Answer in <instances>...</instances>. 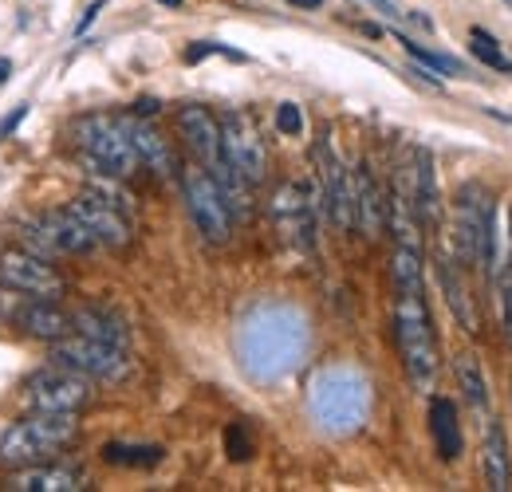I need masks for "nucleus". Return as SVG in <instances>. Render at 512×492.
<instances>
[{
    "label": "nucleus",
    "instance_id": "nucleus-1",
    "mask_svg": "<svg viewBox=\"0 0 512 492\" xmlns=\"http://www.w3.org/2000/svg\"><path fill=\"white\" fill-rule=\"evenodd\" d=\"M312 343L304 311L280 300H264L245 311L237 327V363L253 382H280L304 363Z\"/></svg>",
    "mask_w": 512,
    "mask_h": 492
},
{
    "label": "nucleus",
    "instance_id": "nucleus-2",
    "mask_svg": "<svg viewBox=\"0 0 512 492\" xmlns=\"http://www.w3.org/2000/svg\"><path fill=\"white\" fill-rule=\"evenodd\" d=\"M308 410L327 433L363 430L371 414V382L355 367H323L308 386Z\"/></svg>",
    "mask_w": 512,
    "mask_h": 492
},
{
    "label": "nucleus",
    "instance_id": "nucleus-3",
    "mask_svg": "<svg viewBox=\"0 0 512 492\" xmlns=\"http://www.w3.org/2000/svg\"><path fill=\"white\" fill-rule=\"evenodd\" d=\"M394 335H398V351H402V367L410 374L414 390L430 394L438 382V335H434V319L426 308L422 288H406L394 292Z\"/></svg>",
    "mask_w": 512,
    "mask_h": 492
},
{
    "label": "nucleus",
    "instance_id": "nucleus-4",
    "mask_svg": "<svg viewBox=\"0 0 512 492\" xmlns=\"http://www.w3.org/2000/svg\"><path fill=\"white\" fill-rule=\"evenodd\" d=\"M453 248L465 268H481L489 280L497 276V209L481 185H461L453 201Z\"/></svg>",
    "mask_w": 512,
    "mask_h": 492
},
{
    "label": "nucleus",
    "instance_id": "nucleus-5",
    "mask_svg": "<svg viewBox=\"0 0 512 492\" xmlns=\"http://www.w3.org/2000/svg\"><path fill=\"white\" fill-rule=\"evenodd\" d=\"M71 138H75V150H79V158L87 162V170L95 178L123 182V178H130L138 170V154L130 146L119 115L91 111V115H83L79 123L71 126Z\"/></svg>",
    "mask_w": 512,
    "mask_h": 492
},
{
    "label": "nucleus",
    "instance_id": "nucleus-6",
    "mask_svg": "<svg viewBox=\"0 0 512 492\" xmlns=\"http://www.w3.org/2000/svg\"><path fill=\"white\" fill-rule=\"evenodd\" d=\"M79 437L75 414H52V410H36L32 418L12 422L0 437V465L8 469H24L36 461H48L52 453L67 449Z\"/></svg>",
    "mask_w": 512,
    "mask_h": 492
},
{
    "label": "nucleus",
    "instance_id": "nucleus-7",
    "mask_svg": "<svg viewBox=\"0 0 512 492\" xmlns=\"http://www.w3.org/2000/svg\"><path fill=\"white\" fill-rule=\"evenodd\" d=\"M67 209L91 229V237L107 248H127L130 245V201L123 193H115L111 178H99L87 189H79Z\"/></svg>",
    "mask_w": 512,
    "mask_h": 492
},
{
    "label": "nucleus",
    "instance_id": "nucleus-8",
    "mask_svg": "<svg viewBox=\"0 0 512 492\" xmlns=\"http://www.w3.org/2000/svg\"><path fill=\"white\" fill-rule=\"evenodd\" d=\"M182 193H186V209H190L197 233L209 245H225L233 237V209H229L221 185L213 182V174L205 166L182 170Z\"/></svg>",
    "mask_w": 512,
    "mask_h": 492
},
{
    "label": "nucleus",
    "instance_id": "nucleus-9",
    "mask_svg": "<svg viewBox=\"0 0 512 492\" xmlns=\"http://www.w3.org/2000/svg\"><path fill=\"white\" fill-rule=\"evenodd\" d=\"M52 363H60L67 370H79L83 378H95V382H123L130 370V351L71 331V335L52 343Z\"/></svg>",
    "mask_w": 512,
    "mask_h": 492
},
{
    "label": "nucleus",
    "instance_id": "nucleus-10",
    "mask_svg": "<svg viewBox=\"0 0 512 492\" xmlns=\"http://www.w3.org/2000/svg\"><path fill=\"white\" fill-rule=\"evenodd\" d=\"M272 221L280 241L296 252H316V189L308 182H284L272 193Z\"/></svg>",
    "mask_w": 512,
    "mask_h": 492
},
{
    "label": "nucleus",
    "instance_id": "nucleus-11",
    "mask_svg": "<svg viewBox=\"0 0 512 492\" xmlns=\"http://www.w3.org/2000/svg\"><path fill=\"white\" fill-rule=\"evenodd\" d=\"M24 394H28L32 410H52V414H79L95 398L91 378H83L79 370L60 367V363H48L36 374H28Z\"/></svg>",
    "mask_w": 512,
    "mask_h": 492
},
{
    "label": "nucleus",
    "instance_id": "nucleus-12",
    "mask_svg": "<svg viewBox=\"0 0 512 492\" xmlns=\"http://www.w3.org/2000/svg\"><path fill=\"white\" fill-rule=\"evenodd\" d=\"M0 315L32 335V339H44V343H56L75 331L71 315L60 308V300H44V296H24V292H12V288H0Z\"/></svg>",
    "mask_w": 512,
    "mask_h": 492
},
{
    "label": "nucleus",
    "instance_id": "nucleus-13",
    "mask_svg": "<svg viewBox=\"0 0 512 492\" xmlns=\"http://www.w3.org/2000/svg\"><path fill=\"white\" fill-rule=\"evenodd\" d=\"M312 162L320 170V189H323V209H327V221L339 229V233H351L355 229V205H351V170L343 166V158L335 154V142L331 134H320L316 146H312Z\"/></svg>",
    "mask_w": 512,
    "mask_h": 492
},
{
    "label": "nucleus",
    "instance_id": "nucleus-14",
    "mask_svg": "<svg viewBox=\"0 0 512 492\" xmlns=\"http://www.w3.org/2000/svg\"><path fill=\"white\" fill-rule=\"evenodd\" d=\"M217 123H221V154H225V162L249 185L264 182L268 150H264V138H260L253 119L245 111H225Z\"/></svg>",
    "mask_w": 512,
    "mask_h": 492
},
{
    "label": "nucleus",
    "instance_id": "nucleus-15",
    "mask_svg": "<svg viewBox=\"0 0 512 492\" xmlns=\"http://www.w3.org/2000/svg\"><path fill=\"white\" fill-rule=\"evenodd\" d=\"M0 288L24 292V296L60 300L67 292V280L48 256H36L28 248H12V252L0 256Z\"/></svg>",
    "mask_w": 512,
    "mask_h": 492
},
{
    "label": "nucleus",
    "instance_id": "nucleus-16",
    "mask_svg": "<svg viewBox=\"0 0 512 492\" xmlns=\"http://www.w3.org/2000/svg\"><path fill=\"white\" fill-rule=\"evenodd\" d=\"M119 123L127 130L134 154H138V166L154 170L158 178H174V174H178V158H174L170 142L162 138V130H154L142 115H119Z\"/></svg>",
    "mask_w": 512,
    "mask_h": 492
},
{
    "label": "nucleus",
    "instance_id": "nucleus-17",
    "mask_svg": "<svg viewBox=\"0 0 512 492\" xmlns=\"http://www.w3.org/2000/svg\"><path fill=\"white\" fill-rule=\"evenodd\" d=\"M174 123H178L186 146L197 154V162L205 170H213L217 162H225V154H221V123H217L213 111H205V107H182Z\"/></svg>",
    "mask_w": 512,
    "mask_h": 492
},
{
    "label": "nucleus",
    "instance_id": "nucleus-18",
    "mask_svg": "<svg viewBox=\"0 0 512 492\" xmlns=\"http://www.w3.org/2000/svg\"><path fill=\"white\" fill-rule=\"evenodd\" d=\"M351 205H355V229L363 237H379L386 229V197L367 162L351 170Z\"/></svg>",
    "mask_w": 512,
    "mask_h": 492
},
{
    "label": "nucleus",
    "instance_id": "nucleus-19",
    "mask_svg": "<svg viewBox=\"0 0 512 492\" xmlns=\"http://www.w3.org/2000/svg\"><path fill=\"white\" fill-rule=\"evenodd\" d=\"M410 201H414V217L422 229H438V213H442V197H438V170H434V154L426 146H414V166H410Z\"/></svg>",
    "mask_w": 512,
    "mask_h": 492
},
{
    "label": "nucleus",
    "instance_id": "nucleus-20",
    "mask_svg": "<svg viewBox=\"0 0 512 492\" xmlns=\"http://www.w3.org/2000/svg\"><path fill=\"white\" fill-rule=\"evenodd\" d=\"M36 221L44 225V237H48V245L56 256H87V252H95L99 241L91 237V229L71 213V209H48V213H36Z\"/></svg>",
    "mask_w": 512,
    "mask_h": 492
},
{
    "label": "nucleus",
    "instance_id": "nucleus-21",
    "mask_svg": "<svg viewBox=\"0 0 512 492\" xmlns=\"http://www.w3.org/2000/svg\"><path fill=\"white\" fill-rule=\"evenodd\" d=\"M8 489L16 492H75L83 489V469L79 465H24L8 477Z\"/></svg>",
    "mask_w": 512,
    "mask_h": 492
},
{
    "label": "nucleus",
    "instance_id": "nucleus-22",
    "mask_svg": "<svg viewBox=\"0 0 512 492\" xmlns=\"http://www.w3.org/2000/svg\"><path fill=\"white\" fill-rule=\"evenodd\" d=\"M481 469H485V485L493 492H505L512 485V465H509V437L501 422L485 426V441H481Z\"/></svg>",
    "mask_w": 512,
    "mask_h": 492
},
{
    "label": "nucleus",
    "instance_id": "nucleus-23",
    "mask_svg": "<svg viewBox=\"0 0 512 492\" xmlns=\"http://www.w3.org/2000/svg\"><path fill=\"white\" fill-rule=\"evenodd\" d=\"M430 437H434V449L442 461H457L461 449H465V437H461V422H457V406L449 398H434L430 402Z\"/></svg>",
    "mask_w": 512,
    "mask_h": 492
},
{
    "label": "nucleus",
    "instance_id": "nucleus-24",
    "mask_svg": "<svg viewBox=\"0 0 512 492\" xmlns=\"http://www.w3.org/2000/svg\"><path fill=\"white\" fill-rule=\"evenodd\" d=\"M75 331L87 335V339H99V343H111V347H127L130 351V331L127 323L115 315L111 308H79L71 315Z\"/></svg>",
    "mask_w": 512,
    "mask_h": 492
},
{
    "label": "nucleus",
    "instance_id": "nucleus-25",
    "mask_svg": "<svg viewBox=\"0 0 512 492\" xmlns=\"http://www.w3.org/2000/svg\"><path fill=\"white\" fill-rule=\"evenodd\" d=\"M438 284H442V292H446V304H449V311H453V319L473 335V331H477V308H473L469 288H465V280H461V272H457V264H453L449 256H438Z\"/></svg>",
    "mask_w": 512,
    "mask_h": 492
},
{
    "label": "nucleus",
    "instance_id": "nucleus-26",
    "mask_svg": "<svg viewBox=\"0 0 512 492\" xmlns=\"http://www.w3.org/2000/svg\"><path fill=\"white\" fill-rule=\"evenodd\" d=\"M453 374H457V386H461L465 402H469L477 414H485V410H489V382H485L481 359H477L473 351H461V355L453 359Z\"/></svg>",
    "mask_w": 512,
    "mask_h": 492
},
{
    "label": "nucleus",
    "instance_id": "nucleus-27",
    "mask_svg": "<svg viewBox=\"0 0 512 492\" xmlns=\"http://www.w3.org/2000/svg\"><path fill=\"white\" fill-rule=\"evenodd\" d=\"M166 457L162 445H123V441H107L103 445V461L107 465H123V469H154Z\"/></svg>",
    "mask_w": 512,
    "mask_h": 492
},
{
    "label": "nucleus",
    "instance_id": "nucleus-28",
    "mask_svg": "<svg viewBox=\"0 0 512 492\" xmlns=\"http://www.w3.org/2000/svg\"><path fill=\"white\" fill-rule=\"evenodd\" d=\"M469 52L485 63V67H493V71H512L509 56L501 52V44H497L485 28H473V32H469Z\"/></svg>",
    "mask_w": 512,
    "mask_h": 492
},
{
    "label": "nucleus",
    "instance_id": "nucleus-29",
    "mask_svg": "<svg viewBox=\"0 0 512 492\" xmlns=\"http://www.w3.org/2000/svg\"><path fill=\"white\" fill-rule=\"evenodd\" d=\"M402 48H406L414 60L422 63V67H430L434 75H457V71H461V63H457V60H449V56H442V52H430V48H422V44L406 40V36H402Z\"/></svg>",
    "mask_w": 512,
    "mask_h": 492
},
{
    "label": "nucleus",
    "instance_id": "nucleus-30",
    "mask_svg": "<svg viewBox=\"0 0 512 492\" xmlns=\"http://www.w3.org/2000/svg\"><path fill=\"white\" fill-rule=\"evenodd\" d=\"M225 453H229L233 461H249V457H253V437H249V426H245V422H233V426L225 430Z\"/></svg>",
    "mask_w": 512,
    "mask_h": 492
},
{
    "label": "nucleus",
    "instance_id": "nucleus-31",
    "mask_svg": "<svg viewBox=\"0 0 512 492\" xmlns=\"http://www.w3.org/2000/svg\"><path fill=\"white\" fill-rule=\"evenodd\" d=\"M493 284H497V292H501V323H505V335H509V343H512V264L509 260L501 264V276H493Z\"/></svg>",
    "mask_w": 512,
    "mask_h": 492
},
{
    "label": "nucleus",
    "instance_id": "nucleus-32",
    "mask_svg": "<svg viewBox=\"0 0 512 492\" xmlns=\"http://www.w3.org/2000/svg\"><path fill=\"white\" fill-rule=\"evenodd\" d=\"M276 130L288 134V138H300L304 134V111L296 103H280L276 107Z\"/></svg>",
    "mask_w": 512,
    "mask_h": 492
},
{
    "label": "nucleus",
    "instance_id": "nucleus-33",
    "mask_svg": "<svg viewBox=\"0 0 512 492\" xmlns=\"http://www.w3.org/2000/svg\"><path fill=\"white\" fill-rule=\"evenodd\" d=\"M205 56H225V60L245 63V56H241L237 48H225V44H213V40H201V44H193V48H186V63H201Z\"/></svg>",
    "mask_w": 512,
    "mask_h": 492
},
{
    "label": "nucleus",
    "instance_id": "nucleus-34",
    "mask_svg": "<svg viewBox=\"0 0 512 492\" xmlns=\"http://www.w3.org/2000/svg\"><path fill=\"white\" fill-rule=\"evenodd\" d=\"M24 119H28V103H16V111H8V115L0 119V142H4V138H8L16 126L24 123Z\"/></svg>",
    "mask_w": 512,
    "mask_h": 492
},
{
    "label": "nucleus",
    "instance_id": "nucleus-35",
    "mask_svg": "<svg viewBox=\"0 0 512 492\" xmlns=\"http://www.w3.org/2000/svg\"><path fill=\"white\" fill-rule=\"evenodd\" d=\"M99 12H103V0H95V4H91V8L83 12V20L75 24V40H79V36H83V32H87V28L95 24V20H99Z\"/></svg>",
    "mask_w": 512,
    "mask_h": 492
},
{
    "label": "nucleus",
    "instance_id": "nucleus-36",
    "mask_svg": "<svg viewBox=\"0 0 512 492\" xmlns=\"http://www.w3.org/2000/svg\"><path fill=\"white\" fill-rule=\"evenodd\" d=\"M134 115H142V119L158 115V99H138V103H134Z\"/></svg>",
    "mask_w": 512,
    "mask_h": 492
},
{
    "label": "nucleus",
    "instance_id": "nucleus-37",
    "mask_svg": "<svg viewBox=\"0 0 512 492\" xmlns=\"http://www.w3.org/2000/svg\"><path fill=\"white\" fill-rule=\"evenodd\" d=\"M8 75H12V63H8V60H4V56H0V87L8 83Z\"/></svg>",
    "mask_w": 512,
    "mask_h": 492
},
{
    "label": "nucleus",
    "instance_id": "nucleus-38",
    "mask_svg": "<svg viewBox=\"0 0 512 492\" xmlns=\"http://www.w3.org/2000/svg\"><path fill=\"white\" fill-rule=\"evenodd\" d=\"M367 4H375V8H383L386 16H394V4L390 0H367Z\"/></svg>",
    "mask_w": 512,
    "mask_h": 492
},
{
    "label": "nucleus",
    "instance_id": "nucleus-39",
    "mask_svg": "<svg viewBox=\"0 0 512 492\" xmlns=\"http://www.w3.org/2000/svg\"><path fill=\"white\" fill-rule=\"evenodd\" d=\"M288 4H300V8H320L323 0H288Z\"/></svg>",
    "mask_w": 512,
    "mask_h": 492
},
{
    "label": "nucleus",
    "instance_id": "nucleus-40",
    "mask_svg": "<svg viewBox=\"0 0 512 492\" xmlns=\"http://www.w3.org/2000/svg\"><path fill=\"white\" fill-rule=\"evenodd\" d=\"M162 4H170V8H178V4H182V0H162Z\"/></svg>",
    "mask_w": 512,
    "mask_h": 492
},
{
    "label": "nucleus",
    "instance_id": "nucleus-41",
    "mask_svg": "<svg viewBox=\"0 0 512 492\" xmlns=\"http://www.w3.org/2000/svg\"><path fill=\"white\" fill-rule=\"evenodd\" d=\"M509 229H512V213H509ZM509 237H512V233H509ZM509 264H512V252H509Z\"/></svg>",
    "mask_w": 512,
    "mask_h": 492
}]
</instances>
